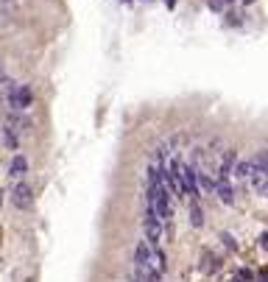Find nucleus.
Instances as JSON below:
<instances>
[{
    "label": "nucleus",
    "instance_id": "obj_9",
    "mask_svg": "<svg viewBox=\"0 0 268 282\" xmlns=\"http://www.w3.org/2000/svg\"><path fill=\"white\" fill-rule=\"evenodd\" d=\"M9 173L14 179H22L28 173V159L22 157V154H14V157H11V168H9Z\"/></svg>",
    "mask_w": 268,
    "mask_h": 282
},
{
    "label": "nucleus",
    "instance_id": "obj_4",
    "mask_svg": "<svg viewBox=\"0 0 268 282\" xmlns=\"http://www.w3.org/2000/svg\"><path fill=\"white\" fill-rule=\"evenodd\" d=\"M11 204H14L17 209H31L34 207V190L28 187L22 179L11 187Z\"/></svg>",
    "mask_w": 268,
    "mask_h": 282
},
{
    "label": "nucleus",
    "instance_id": "obj_12",
    "mask_svg": "<svg viewBox=\"0 0 268 282\" xmlns=\"http://www.w3.org/2000/svg\"><path fill=\"white\" fill-rule=\"evenodd\" d=\"M252 162H254V168H257V171H265V173H268V151H265V148L254 154Z\"/></svg>",
    "mask_w": 268,
    "mask_h": 282
},
{
    "label": "nucleus",
    "instance_id": "obj_3",
    "mask_svg": "<svg viewBox=\"0 0 268 282\" xmlns=\"http://www.w3.org/2000/svg\"><path fill=\"white\" fill-rule=\"evenodd\" d=\"M142 229H145V241H148V243H151V246H159V241H162V218H159L154 209H145Z\"/></svg>",
    "mask_w": 268,
    "mask_h": 282
},
{
    "label": "nucleus",
    "instance_id": "obj_6",
    "mask_svg": "<svg viewBox=\"0 0 268 282\" xmlns=\"http://www.w3.org/2000/svg\"><path fill=\"white\" fill-rule=\"evenodd\" d=\"M215 196H218L224 204H235V187H232L229 179H218V176H215Z\"/></svg>",
    "mask_w": 268,
    "mask_h": 282
},
{
    "label": "nucleus",
    "instance_id": "obj_16",
    "mask_svg": "<svg viewBox=\"0 0 268 282\" xmlns=\"http://www.w3.org/2000/svg\"><path fill=\"white\" fill-rule=\"evenodd\" d=\"M0 76H3V70H0Z\"/></svg>",
    "mask_w": 268,
    "mask_h": 282
},
{
    "label": "nucleus",
    "instance_id": "obj_2",
    "mask_svg": "<svg viewBox=\"0 0 268 282\" xmlns=\"http://www.w3.org/2000/svg\"><path fill=\"white\" fill-rule=\"evenodd\" d=\"M31 101H34V92H31V87H28V84H11V87H9V106L14 112L28 109V106H31Z\"/></svg>",
    "mask_w": 268,
    "mask_h": 282
},
{
    "label": "nucleus",
    "instance_id": "obj_11",
    "mask_svg": "<svg viewBox=\"0 0 268 282\" xmlns=\"http://www.w3.org/2000/svg\"><path fill=\"white\" fill-rule=\"evenodd\" d=\"M190 221H193V226H204V215H201L199 201H190Z\"/></svg>",
    "mask_w": 268,
    "mask_h": 282
},
{
    "label": "nucleus",
    "instance_id": "obj_5",
    "mask_svg": "<svg viewBox=\"0 0 268 282\" xmlns=\"http://www.w3.org/2000/svg\"><path fill=\"white\" fill-rule=\"evenodd\" d=\"M151 251H154V246L148 241L137 243V249H134V268H148V263H151Z\"/></svg>",
    "mask_w": 268,
    "mask_h": 282
},
{
    "label": "nucleus",
    "instance_id": "obj_7",
    "mask_svg": "<svg viewBox=\"0 0 268 282\" xmlns=\"http://www.w3.org/2000/svg\"><path fill=\"white\" fill-rule=\"evenodd\" d=\"M249 187H252L257 196H268V173H265V171H257V168H254L252 179H249Z\"/></svg>",
    "mask_w": 268,
    "mask_h": 282
},
{
    "label": "nucleus",
    "instance_id": "obj_1",
    "mask_svg": "<svg viewBox=\"0 0 268 282\" xmlns=\"http://www.w3.org/2000/svg\"><path fill=\"white\" fill-rule=\"evenodd\" d=\"M179 176H182L184 199L199 201V196H201V187H199V168H196L193 162H190V165H184V162H182V171H179Z\"/></svg>",
    "mask_w": 268,
    "mask_h": 282
},
{
    "label": "nucleus",
    "instance_id": "obj_10",
    "mask_svg": "<svg viewBox=\"0 0 268 282\" xmlns=\"http://www.w3.org/2000/svg\"><path fill=\"white\" fill-rule=\"evenodd\" d=\"M148 268H151L157 277H162V274H165V254L157 249V246H154V251H151V263H148Z\"/></svg>",
    "mask_w": 268,
    "mask_h": 282
},
{
    "label": "nucleus",
    "instance_id": "obj_14",
    "mask_svg": "<svg viewBox=\"0 0 268 282\" xmlns=\"http://www.w3.org/2000/svg\"><path fill=\"white\" fill-rule=\"evenodd\" d=\"M224 3H226V6H229V3H235V0H224Z\"/></svg>",
    "mask_w": 268,
    "mask_h": 282
},
{
    "label": "nucleus",
    "instance_id": "obj_15",
    "mask_svg": "<svg viewBox=\"0 0 268 282\" xmlns=\"http://www.w3.org/2000/svg\"><path fill=\"white\" fill-rule=\"evenodd\" d=\"M243 3H246V6H249V3H254V0H243Z\"/></svg>",
    "mask_w": 268,
    "mask_h": 282
},
{
    "label": "nucleus",
    "instance_id": "obj_13",
    "mask_svg": "<svg viewBox=\"0 0 268 282\" xmlns=\"http://www.w3.org/2000/svg\"><path fill=\"white\" fill-rule=\"evenodd\" d=\"M207 6H210L212 11H224V9H226V3H224V0H207Z\"/></svg>",
    "mask_w": 268,
    "mask_h": 282
},
{
    "label": "nucleus",
    "instance_id": "obj_8",
    "mask_svg": "<svg viewBox=\"0 0 268 282\" xmlns=\"http://www.w3.org/2000/svg\"><path fill=\"white\" fill-rule=\"evenodd\" d=\"M252 173H254V162H252V159H237V165H235V171H232V176H235L237 182L249 184Z\"/></svg>",
    "mask_w": 268,
    "mask_h": 282
}]
</instances>
